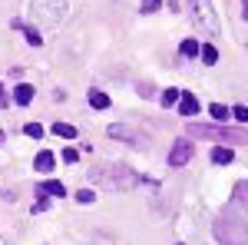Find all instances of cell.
<instances>
[{
	"label": "cell",
	"mask_w": 248,
	"mask_h": 245,
	"mask_svg": "<svg viewBox=\"0 0 248 245\" xmlns=\"http://www.w3.org/2000/svg\"><path fill=\"white\" fill-rule=\"evenodd\" d=\"M215 239L222 245H248V222L238 215L235 206H225L215 219Z\"/></svg>",
	"instance_id": "1"
},
{
	"label": "cell",
	"mask_w": 248,
	"mask_h": 245,
	"mask_svg": "<svg viewBox=\"0 0 248 245\" xmlns=\"http://www.w3.org/2000/svg\"><path fill=\"white\" fill-rule=\"evenodd\" d=\"M189 132L199 136V139H215V143H232V146H245L248 143V130H238V126H225V123H189Z\"/></svg>",
	"instance_id": "2"
},
{
	"label": "cell",
	"mask_w": 248,
	"mask_h": 245,
	"mask_svg": "<svg viewBox=\"0 0 248 245\" xmlns=\"http://www.w3.org/2000/svg\"><path fill=\"white\" fill-rule=\"evenodd\" d=\"M90 179H96V182H103L106 189H113V192H126V189H133L136 182H139V176H136L129 166H119V163H113V166H99L96 172H90Z\"/></svg>",
	"instance_id": "3"
},
{
	"label": "cell",
	"mask_w": 248,
	"mask_h": 245,
	"mask_svg": "<svg viewBox=\"0 0 248 245\" xmlns=\"http://www.w3.org/2000/svg\"><path fill=\"white\" fill-rule=\"evenodd\" d=\"M30 17L37 23H60V17H66V0H33L30 3Z\"/></svg>",
	"instance_id": "4"
},
{
	"label": "cell",
	"mask_w": 248,
	"mask_h": 245,
	"mask_svg": "<svg viewBox=\"0 0 248 245\" xmlns=\"http://www.w3.org/2000/svg\"><path fill=\"white\" fill-rule=\"evenodd\" d=\"M192 152H195V146H192V139H175L169 149V166H186L192 159Z\"/></svg>",
	"instance_id": "5"
},
{
	"label": "cell",
	"mask_w": 248,
	"mask_h": 245,
	"mask_svg": "<svg viewBox=\"0 0 248 245\" xmlns=\"http://www.w3.org/2000/svg\"><path fill=\"white\" fill-rule=\"evenodd\" d=\"M109 136H113V139H126V143H133V146H146V136H142V132H133L129 126H123V123H113V126H109Z\"/></svg>",
	"instance_id": "6"
},
{
	"label": "cell",
	"mask_w": 248,
	"mask_h": 245,
	"mask_svg": "<svg viewBox=\"0 0 248 245\" xmlns=\"http://www.w3.org/2000/svg\"><path fill=\"white\" fill-rule=\"evenodd\" d=\"M232 206L248 215V182H238V186H235V192H232Z\"/></svg>",
	"instance_id": "7"
},
{
	"label": "cell",
	"mask_w": 248,
	"mask_h": 245,
	"mask_svg": "<svg viewBox=\"0 0 248 245\" xmlns=\"http://www.w3.org/2000/svg\"><path fill=\"white\" fill-rule=\"evenodd\" d=\"M179 113H182V116H195V113H199V96L179 93Z\"/></svg>",
	"instance_id": "8"
},
{
	"label": "cell",
	"mask_w": 248,
	"mask_h": 245,
	"mask_svg": "<svg viewBox=\"0 0 248 245\" xmlns=\"http://www.w3.org/2000/svg\"><path fill=\"white\" fill-rule=\"evenodd\" d=\"M195 17L202 20V27H205L209 33H218V20H215V10H212V7H199Z\"/></svg>",
	"instance_id": "9"
},
{
	"label": "cell",
	"mask_w": 248,
	"mask_h": 245,
	"mask_svg": "<svg viewBox=\"0 0 248 245\" xmlns=\"http://www.w3.org/2000/svg\"><path fill=\"white\" fill-rule=\"evenodd\" d=\"M14 99H17L20 106H30V103H33V86H27V83H20L17 90H14Z\"/></svg>",
	"instance_id": "10"
},
{
	"label": "cell",
	"mask_w": 248,
	"mask_h": 245,
	"mask_svg": "<svg viewBox=\"0 0 248 245\" xmlns=\"http://www.w3.org/2000/svg\"><path fill=\"white\" fill-rule=\"evenodd\" d=\"M232 159H235V149H225V143L218 149H212V163H218V166H229Z\"/></svg>",
	"instance_id": "11"
},
{
	"label": "cell",
	"mask_w": 248,
	"mask_h": 245,
	"mask_svg": "<svg viewBox=\"0 0 248 245\" xmlns=\"http://www.w3.org/2000/svg\"><path fill=\"white\" fill-rule=\"evenodd\" d=\"M90 106L93 110H109V96L103 90H90Z\"/></svg>",
	"instance_id": "12"
},
{
	"label": "cell",
	"mask_w": 248,
	"mask_h": 245,
	"mask_svg": "<svg viewBox=\"0 0 248 245\" xmlns=\"http://www.w3.org/2000/svg\"><path fill=\"white\" fill-rule=\"evenodd\" d=\"M40 192H46V196H60V199H63V196H66V186L57 182V179H46V182L40 186Z\"/></svg>",
	"instance_id": "13"
},
{
	"label": "cell",
	"mask_w": 248,
	"mask_h": 245,
	"mask_svg": "<svg viewBox=\"0 0 248 245\" xmlns=\"http://www.w3.org/2000/svg\"><path fill=\"white\" fill-rule=\"evenodd\" d=\"M209 113H212V119H215V123H225V119L232 116V110L225 106V103H212V106H209Z\"/></svg>",
	"instance_id": "14"
},
{
	"label": "cell",
	"mask_w": 248,
	"mask_h": 245,
	"mask_svg": "<svg viewBox=\"0 0 248 245\" xmlns=\"http://www.w3.org/2000/svg\"><path fill=\"white\" fill-rule=\"evenodd\" d=\"M33 166H37L40 172H50V169H53V156H50L46 149H40V152H37V159H33Z\"/></svg>",
	"instance_id": "15"
},
{
	"label": "cell",
	"mask_w": 248,
	"mask_h": 245,
	"mask_svg": "<svg viewBox=\"0 0 248 245\" xmlns=\"http://www.w3.org/2000/svg\"><path fill=\"white\" fill-rule=\"evenodd\" d=\"M199 50H202V63H205V66H215V63H218V50H215L212 43L199 47Z\"/></svg>",
	"instance_id": "16"
},
{
	"label": "cell",
	"mask_w": 248,
	"mask_h": 245,
	"mask_svg": "<svg viewBox=\"0 0 248 245\" xmlns=\"http://www.w3.org/2000/svg\"><path fill=\"white\" fill-rule=\"evenodd\" d=\"M14 27H17V30H23V33H27V40H30L33 47H40V43H43V37H40L33 27H23V23H14Z\"/></svg>",
	"instance_id": "17"
},
{
	"label": "cell",
	"mask_w": 248,
	"mask_h": 245,
	"mask_svg": "<svg viewBox=\"0 0 248 245\" xmlns=\"http://www.w3.org/2000/svg\"><path fill=\"white\" fill-rule=\"evenodd\" d=\"M53 132H57V136H63V139H73V136H77V126H70V123H57V126H53Z\"/></svg>",
	"instance_id": "18"
},
{
	"label": "cell",
	"mask_w": 248,
	"mask_h": 245,
	"mask_svg": "<svg viewBox=\"0 0 248 245\" xmlns=\"http://www.w3.org/2000/svg\"><path fill=\"white\" fill-rule=\"evenodd\" d=\"M199 47H202V43H199V40H182V53H186V57H199Z\"/></svg>",
	"instance_id": "19"
},
{
	"label": "cell",
	"mask_w": 248,
	"mask_h": 245,
	"mask_svg": "<svg viewBox=\"0 0 248 245\" xmlns=\"http://www.w3.org/2000/svg\"><path fill=\"white\" fill-rule=\"evenodd\" d=\"M179 93H182V90H175V86H172V90H162V99H159V103H162V106H172V103H179Z\"/></svg>",
	"instance_id": "20"
},
{
	"label": "cell",
	"mask_w": 248,
	"mask_h": 245,
	"mask_svg": "<svg viewBox=\"0 0 248 245\" xmlns=\"http://www.w3.org/2000/svg\"><path fill=\"white\" fill-rule=\"evenodd\" d=\"M46 209H50V199H46V192L37 189V206H33V212H46Z\"/></svg>",
	"instance_id": "21"
},
{
	"label": "cell",
	"mask_w": 248,
	"mask_h": 245,
	"mask_svg": "<svg viewBox=\"0 0 248 245\" xmlns=\"http://www.w3.org/2000/svg\"><path fill=\"white\" fill-rule=\"evenodd\" d=\"M27 136L40 139V136H43V126H40V123H27Z\"/></svg>",
	"instance_id": "22"
},
{
	"label": "cell",
	"mask_w": 248,
	"mask_h": 245,
	"mask_svg": "<svg viewBox=\"0 0 248 245\" xmlns=\"http://www.w3.org/2000/svg\"><path fill=\"white\" fill-rule=\"evenodd\" d=\"M232 116H235L238 123H248V106H235V110H232Z\"/></svg>",
	"instance_id": "23"
},
{
	"label": "cell",
	"mask_w": 248,
	"mask_h": 245,
	"mask_svg": "<svg viewBox=\"0 0 248 245\" xmlns=\"http://www.w3.org/2000/svg\"><path fill=\"white\" fill-rule=\"evenodd\" d=\"M77 202L90 206V202H93V192H90V189H79V192H77Z\"/></svg>",
	"instance_id": "24"
},
{
	"label": "cell",
	"mask_w": 248,
	"mask_h": 245,
	"mask_svg": "<svg viewBox=\"0 0 248 245\" xmlns=\"http://www.w3.org/2000/svg\"><path fill=\"white\" fill-rule=\"evenodd\" d=\"M159 10V0H142V14H155Z\"/></svg>",
	"instance_id": "25"
},
{
	"label": "cell",
	"mask_w": 248,
	"mask_h": 245,
	"mask_svg": "<svg viewBox=\"0 0 248 245\" xmlns=\"http://www.w3.org/2000/svg\"><path fill=\"white\" fill-rule=\"evenodd\" d=\"M63 163L73 166V163H77V149H63Z\"/></svg>",
	"instance_id": "26"
},
{
	"label": "cell",
	"mask_w": 248,
	"mask_h": 245,
	"mask_svg": "<svg viewBox=\"0 0 248 245\" xmlns=\"http://www.w3.org/2000/svg\"><path fill=\"white\" fill-rule=\"evenodd\" d=\"M0 106H7V93L3 90H0Z\"/></svg>",
	"instance_id": "27"
},
{
	"label": "cell",
	"mask_w": 248,
	"mask_h": 245,
	"mask_svg": "<svg viewBox=\"0 0 248 245\" xmlns=\"http://www.w3.org/2000/svg\"><path fill=\"white\" fill-rule=\"evenodd\" d=\"M242 14H245V17H248V0H242Z\"/></svg>",
	"instance_id": "28"
},
{
	"label": "cell",
	"mask_w": 248,
	"mask_h": 245,
	"mask_svg": "<svg viewBox=\"0 0 248 245\" xmlns=\"http://www.w3.org/2000/svg\"><path fill=\"white\" fill-rule=\"evenodd\" d=\"M0 143H3V132H0Z\"/></svg>",
	"instance_id": "29"
}]
</instances>
